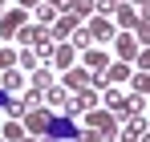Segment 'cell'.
<instances>
[{
	"mask_svg": "<svg viewBox=\"0 0 150 142\" xmlns=\"http://www.w3.org/2000/svg\"><path fill=\"white\" fill-rule=\"evenodd\" d=\"M16 4H21V8H25V12H28V8H41L45 0H16Z\"/></svg>",
	"mask_w": 150,
	"mask_h": 142,
	"instance_id": "4316f807",
	"label": "cell"
},
{
	"mask_svg": "<svg viewBox=\"0 0 150 142\" xmlns=\"http://www.w3.org/2000/svg\"><path fill=\"white\" fill-rule=\"evenodd\" d=\"M138 142H150V130H146V134H142V138H138Z\"/></svg>",
	"mask_w": 150,
	"mask_h": 142,
	"instance_id": "f546056e",
	"label": "cell"
},
{
	"mask_svg": "<svg viewBox=\"0 0 150 142\" xmlns=\"http://www.w3.org/2000/svg\"><path fill=\"white\" fill-rule=\"evenodd\" d=\"M105 106H110L114 114H122V118H126V97L118 94V89H105Z\"/></svg>",
	"mask_w": 150,
	"mask_h": 142,
	"instance_id": "e0dca14e",
	"label": "cell"
},
{
	"mask_svg": "<svg viewBox=\"0 0 150 142\" xmlns=\"http://www.w3.org/2000/svg\"><path fill=\"white\" fill-rule=\"evenodd\" d=\"M101 77H105V81H126V77H134V73H130V65H126V61H118V65H110Z\"/></svg>",
	"mask_w": 150,
	"mask_h": 142,
	"instance_id": "9a60e30c",
	"label": "cell"
},
{
	"mask_svg": "<svg viewBox=\"0 0 150 142\" xmlns=\"http://www.w3.org/2000/svg\"><path fill=\"white\" fill-rule=\"evenodd\" d=\"M0 142H4V138H0Z\"/></svg>",
	"mask_w": 150,
	"mask_h": 142,
	"instance_id": "d6a6232c",
	"label": "cell"
},
{
	"mask_svg": "<svg viewBox=\"0 0 150 142\" xmlns=\"http://www.w3.org/2000/svg\"><path fill=\"white\" fill-rule=\"evenodd\" d=\"M73 33H77V16L69 12V8H65V12L53 21V41H69Z\"/></svg>",
	"mask_w": 150,
	"mask_h": 142,
	"instance_id": "8992f818",
	"label": "cell"
},
{
	"mask_svg": "<svg viewBox=\"0 0 150 142\" xmlns=\"http://www.w3.org/2000/svg\"><path fill=\"white\" fill-rule=\"evenodd\" d=\"M45 4H53V8H61V12H65V4H69V0H45Z\"/></svg>",
	"mask_w": 150,
	"mask_h": 142,
	"instance_id": "83f0119b",
	"label": "cell"
},
{
	"mask_svg": "<svg viewBox=\"0 0 150 142\" xmlns=\"http://www.w3.org/2000/svg\"><path fill=\"white\" fill-rule=\"evenodd\" d=\"M57 16H61V12H57L53 4H41V8H37V24H49V28H53V21H57Z\"/></svg>",
	"mask_w": 150,
	"mask_h": 142,
	"instance_id": "ac0fdd59",
	"label": "cell"
},
{
	"mask_svg": "<svg viewBox=\"0 0 150 142\" xmlns=\"http://www.w3.org/2000/svg\"><path fill=\"white\" fill-rule=\"evenodd\" d=\"M25 45H33V49H41V45H53V28L49 24H25L21 33H16Z\"/></svg>",
	"mask_w": 150,
	"mask_h": 142,
	"instance_id": "3957f363",
	"label": "cell"
},
{
	"mask_svg": "<svg viewBox=\"0 0 150 142\" xmlns=\"http://www.w3.org/2000/svg\"><path fill=\"white\" fill-rule=\"evenodd\" d=\"M81 118H85V126H89V130H98L101 138H110V142H118V114H114V110H89V114H81Z\"/></svg>",
	"mask_w": 150,
	"mask_h": 142,
	"instance_id": "6da1fadb",
	"label": "cell"
},
{
	"mask_svg": "<svg viewBox=\"0 0 150 142\" xmlns=\"http://www.w3.org/2000/svg\"><path fill=\"white\" fill-rule=\"evenodd\" d=\"M57 65H61V69H73V49L65 45V41H61V49H57Z\"/></svg>",
	"mask_w": 150,
	"mask_h": 142,
	"instance_id": "ffe728a7",
	"label": "cell"
},
{
	"mask_svg": "<svg viewBox=\"0 0 150 142\" xmlns=\"http://www.w3.org/2000/svg\"><path fill=\"white\" fill-rule=\"evenodd\" d=\"M142 134H146V122H142V118H130V126H126V134L118 142H138Z\"/></svg>",
	"mask_w": 150,
	"mask_h": 142,
	"instance_id": "4fadbf2b",
	"label": "cell"
},
{
	"mask_svg": "<svg viewBox=\"0 0 150 142\" xmlns=\"http://www.w3.org/2000/svg\"><path fill=\"white\" fill-rule=\"evenodd\" d=\"M138 73H150V49L138 53Z\"/></svg>",
	"mask_w": 150,
	"mask_h": 142,
	"instance_id": "484cf974",
	"label": "cell"
},
{
	"mask_svg": "<svg viewBox=\"0 0 150 142\" xmlns=\"http://www.w3.org/2000/svg\"><path fill=\"white\" fill-rule=\"evenodd\" d=\"M85 69L93 73V77H101V73L110 69V61H105V53H98V49H85Z\"/></svg>",
	"mask_w": 150,
	"mask_h": 142,
	"instance_id": "30bf717a",
	"label": "cell"
},
{
	"mask_svg": "<svg viewBox=\"0 0 150 142\" xmlns=\"http://www.w3.org/2000/svg\"><path fill=\"white\" fill-rule=\"evenodd\" d=\"M25 24H28V12H25V8H12V12H4V16H0V41L16 37Z\"/></svg>",
	"mask_w": 150,
	"mask_h": 142,
	"instance_id": "7a4b0ae2",
	"label": "cell"
},
{
	"mask_svg": "<svg viewBox=\"0 0 150 142\" xmlns=\"http://www.w3.org/2000/svg\"><path fill=\"white\" fill-rule=\"evenodd\" d=\"M142 106H146L142 94H130V97H126V118H138V114H142Z\"/></svg>",
	"mask_w": 150,
	"mask_h": 142,
	"instance_id": "d6986e66",
	"label": "cell"
},
{
	"mask_svg": "<svg viewBox=\"0 0 150 142\" xmlns=\"http://www.w3.org/2000/svg\"><path fill=\"white\" fill-rule=\"evenodd\" d=\"M37 61H41V57H37L33 49H25V53H21V65H25V69H28V77L37 73Z\"/></svg>",
	"mask_w": 150,
	"mask_h": 142,
	"instance_id": "7402d4cb",
	"label": "cell"
},
{
	"mask_svg": "<svg viewBox=\"0 0 150 142\" xmlns=\"http://www.w3.org/2000/svg\"><path fill=\"white\" fill-rule=\"evenodd\" d=\"M105 4H110V8H114V4H122V0H105Z\"/></svg>",
	"mask_w": 150,
	"mask_h": 142,
	"instance_id": "4dcf8cb0",
	"label": "cell"
},
{
	"mask_svg": "<svg viewBox=\"0 0 150 142\" xmlns=\"http://www.w3.org/2000/svg\"><path fill=\"white\" fill-rule=\"evenodd\" d=\"M114 45H118V57H122L126 65H130V61H138V53H142V45H138V37H134V33H118V37H114Z\"/></svg>",
	"mask_w": 150,
	"mask_h": 142,
	"instance_id": "277c9868",
	"label": "cell"
},
{
	"mask_svg": "<svg viewBox=\"0 0 150 142\" xmlns=\"http://www.w3.org/2000/svg\"><path fill=\"white\" fill-rule=\"evenodd\" d=\"M0 85H4V94H16V89L25 85V73L21 69H4L0 73Z\"/></svg>",
	"mask_w": 150,
	"mask_h": 142,
	"instance_id": "8fae6325",
	"label": "cell"
},
{
	"mask_svg": "<svg viewBox=\"0 0 150 142\" xmlns=\"http://www.w3.org/2000/svg\"><path fill=\"white\" fill-rule=\"evenodd\" d=\"M69 102H73V97L65 94V89H57V85L45 89V106H49V110H57V106H61V110H69Z\"/></svg>",
	"mask_w": 150,
	"mask_h": 142,
	"instance_id": "7c38bea8",
	"label": "cell"
},
{
	"mask_svg": "<svg viewBox=\"0 0 150 142\" xmlns=\"http://www.w3.org/2000/svg\"><path fill=\"white\" fill-rule=\"evenodd\" d=\"M89 110H98V89H93V85L81 89V94L69 102V114H89Z\"/></svg>",
	"mask_w": 150,
	"mask_h": 142,
	"instance_id": "ba28073f",
	"label": "cell"
},
{
	"mask_svg": "<svg viewBox=\"0 0 150 142\" xmlns=\"http://www.w3.org/2000/svg\"><path fill=\"white\" fill-rule=\"evenodd\" d=\"M138 21H142V12H134L126 0L118 4V8H114V24H118L122 33H134V28H138Z\"/></svg>",
	"mask_w": 150,
	"mask_h": 142,
	"instance_id": "5b68a950",
	"label": "cell"
},
{
	"mask_svg": "<svg viewBox=\"0 0 150 142\" xmlns=\"http://www.w3.org/2000/svg\"><path fill=\"white\" fill-rule=\"evenodd\" d=\"M89 37H93V41H114V37H118V24L110 21V16H93V21H89Z\"/></svg>",
	"mask_w": 150,
	"mask_h": 142,
	"instance_id": "52a82bcc",
	"label": "cell"
},
{
	"mask_svg": "<svg viewBox=\"0 0 150 142\" xmlns=\"http://www.w3.org/2000/svg\"><path fill=\"white\" fill-rule=\"evenodd\" d=\"M25 138H28V130H25V126H21L16 118L4 126V142H25Z\"/></svg>",
	"mask_w": 150,
	"mask_h": 142,
	"instance_id": "5bb4252c",
	"label": "cell"
},
{
	"mask_svg": "<svg viewBox=\"0 0 150 142\" xmlns=\"http://www.w3.org/2000/svg\"><path fill=\"white\" fill-rule=\"evenodd\" d=\"M134 4H138V8H142V12H146V8H150V0H134Z\"/></svg>",
	"mask_w": 150,
	"mask_h": 142,
	"instance_id": "f1b7e54d",
	"label": "cell"
},
{
	"mask_svg": "<svg viewBox=\"0 0 150 142\" xmlns=\"http://www.w3.org/2000/svg\"><path fill=\"white\" fill-rule=\"evenodd\" d=\"M4 4H8V0H0V16H4Z\"/></svg>",
	"mask_w": 150,
	"mask_h": 142,
	"instance_id": "1f68e13d",
	"label": "cell"
},
{
	"mask_svg": "<svg viewBox=\"0 0 150 142\" xmlns=\"http://www.w3.org/2000/svg\"><path fill=\"white\" fill-rule=\"evenodd\" d=\"M61 81H65L69 89H77V94H81V89H89V85H93V73H89V69H65V77H61Z\"/></svg>",
	"mask_w": 150,
	"mask_h": 142,
	"instance_id": "9c48e42d",
	"label": "cell"
},
{
	"mask_svg": "<svg viewBox=\"0 0 150 142\" xmlns=\"http://www.w3.org/2000/svg\"><path fill=\"white\" fill-rule=\"evenodd\" d=\"M134 33H138V45L150 49V21H138V28H134Z\"/></svg>",
	"mask_w": 150,
	"mask_h": 142,
	"instance_id": "603a6c76",
	"label": "cell"
},
{
	"mask_svg": "<svg viewBox=\"0 0 150 142\" xmlns=\"http://www.w3.org/2000/svg\"><path fill=\"white\" fill-rule=\"evenodd\" d=\"M28 81H33V89H41V94H45V89H53V73H49V69H37Z\"/></svg>",
	"mask_w": 150,
	"mask_h": 142,
	"instance_id": "2e32d148",
	"label": "cell"
},
{
	"mask_svg": "<svg viewBox=\"0 0 150 142\" xmlns=\"http://www.w3.org/2000/svg\"><path fill=\"white\" fill-rule=\"evenodd\" d=\"M77 142H110V138H101L98 130H89V126H85V130H81V134H77Z\"/></svg>",
	"mask_w": 150,
	"mask_h": 142,
	"instance_id": "d4e9b609",
	"label": "cell"
},
{
	"mask_svg": "<svg viewBox=\"0 0 150 142\" xmlns=\"http://www.w3.org/2000/svg\"><path fill=\"white\" fill-rule=\"evenodd\" d=\"M130 81H134V94H142V97L150 94V73H134Z\"/></svg>",
	"mask_w": 150,
	"mask_h": 142,
	"instance_id": "44dd1931",
	"label": "cell"
},
{
	"mask_svg": "<svg viewBox=\"0 0 150 142\" xmlns=\"http://www.w3.org/2000/svg\"><path fill=\"white\" fill-rule=\"evenodd\" d=\"M73 45H81V49H89V45H93V37H89V28H77V33H73Z\"/></svg>",
	"mask_w": 150,
	"mask_h": 142,
	"instance_id": "cb8c5ba5",
	"label": "cell"
}]
</instances>
